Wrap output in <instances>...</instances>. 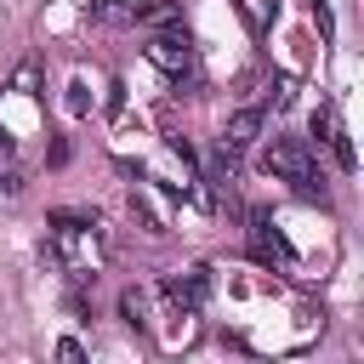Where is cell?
Returning <instances> with one entry per match:
<instances>
[{
    "instance_id": "cell-1",
    "label": "cell",
    "mask_w": 364,
    "mask_h": 364,
    "mask_svg": "<svg viewBox=\"0 0 364 364\" xmlns=\"http://www.w3.org/2000/svg\"><path fill=\"white\" fill-rule=\"evenodd\" d=\"M267 171H279V176L296 182L301 193H318V182H313V154H307V142H296V136H279V142L267 148Z\"/></svg>"
},
{
    "instance_id": "cell-2",
    "label": "cell",
    "mask_w": 364,
    "mask_h": 364,
    "mask_svg": "<svg viewBox=\"0 0 364 364\" xmlns=\"http://www.w3.org/2000/svg\"><path fill=\"white\" fill-rule=\"evenodd\" d=\"M256 131H262V114H256V108L233 114V119H228V131H222V159L233 165V159H239V154H245V148L256 142Z\"/></svg>"
},
{
    "instance_id": "cell-3",
    "label": "cell",
    "mask_w": 364,
    "mask_h": 364,
    "mask_svg": "<svg viewBox=\"0 0 364 364\" xmlns=\"http://www.w3.org/2000/svg\"><path fill=\"white\" fill-rule=\"evenodd\" d=\"M148 63L165 68V74H188L193 51H188V40H176V34H159V40H148Z\"/></svg>"
},
{
    "instance_id": "cell-4",
    "label": "cell",
    "mask_w": 364,
    "mask_h": 364,
    "mask_svg": "<svg viewBox=\"0 0 364 364\" xmlns=\"http://www.w3.org/2000/svg\"><path fill=\"white\" fill-rule=\"evenodd\" d=\"M199 290H205V279H165V301L182 307V313L199 307Z\"/></svg>"
},
{
    "instance_id": "cell-5",
    "label": "cell",
    "mask_w": 364,
    "mask_h": 364,
    "mask_svg": "<svg viewBox=\"0 0 364 364\" xmlns=\"http://www.w3.org/2000/svg\"><path fill=\"white\" fill-rule=\"evenodd\" d=\"M256 256H262V262H290V245H284L267 222H256Z\"/></svg>"
},
{
    "instance_id": "cell-6",
    "label": "cell",
    "mask_w": 364,
    "mask_h": 364,
    "mask_svg": "<svg viewBox=\"0 0 364 364\" xmlns=\"http://www.w3.org/2000/svg\"><path fill=\"white\" fill-rule=\"evenodd\" d=\"M97 11H102L108 23H131V17H142V6H131V0H102Z\"/></svg>"
},
{
    "instance_id": "cell-7",
    "label": "cell",
    "mask_w": 364,
    "mask_h": 364,
    "mask_svg": "<svg viewBox=\"0 0 364 364\" xmlns=\"http://www.w3.org/2000/svg\"><path fill=\"white\" fill-rule=\"evenodd\" d=\"M57 358H63V364H80L85 353H80V341H57Z\"/></svg>"
},
{
    "instance_id": "cell-8",
    "label": "cell",
    "mask_w": 364,
    "mask_h": 364,
    "mask_svg": "<svg viewBox=\"0 0 364 364\" xmlns=\"http://www.w3.org/2000/svg\"><path fill=\"white\" fill-rule=\"evenodd\" d=\"M245 11H250V23H256V28L267 23V0H245Z\"/></svg>"
},
{
    "instance_id": "cell-9",
    "label": "cell",
    "mask_w": 364,
    "mask_h": 364,
    "mask_svg": "<svg viewBox=\"0 0 364 364\" xmlns=\"http://www.w3.org/2000/svg\"><path fill=\"white\" fill-rule=\"evenodd\" d=\"M0 193H17V176H0Z\"/></svg>"
}]
</instances>
